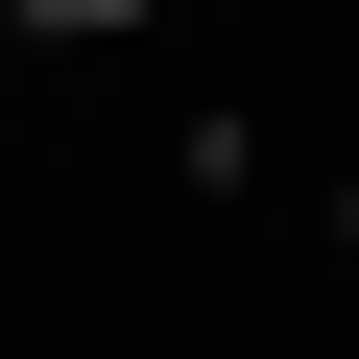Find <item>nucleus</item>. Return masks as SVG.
<instances>
[{"label":"nucleus","mask_w":359,"mask_h":359,"mask_svg":"<svg viewBox=\"0 0 359 359\" xmlns=\"http://www.w3.org/2000/svg\"><path fill=\"white\" fill-rule=\"evenodd\" d=\"M335 240H359V192H335Z\"/></svg>","instance_id":"f257e3e1"}]
</instances>
